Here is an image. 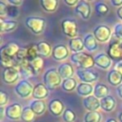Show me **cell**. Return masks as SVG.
<instances>
[{"mask_svg":"<svg viewBox=\"0 0 122 122\" xmlns=\"http://www.w3.org/2000/svg\"><path fill=\"white\" fill-rule=\"evenodd\" d=\"M26 59H27V48H20V50L18 51V52L14 57V60L19 65L21 62H23Z\"/></svg>","mask_w":122,"mask_h":122,"instance_id":"obj_37","label":"cell"},{"mask_svg":"<svg viewBox=\"0 0 122 122\" xmlns=\"http://www.w3.org/2000/svg\"><path fill=\"white\" fill-rule=\"evenodd\" d=\"M116 15L122 21V6L119 7V8H117V10H116Z\"/></svg>","mask_w":122,"mask_h":122,"instance_id":"obj_45","label":"cell"},{"mask_svg":"<svg viewBox=\"0 0 122 122\" xmlns=\"http://www.w3.org/2000/svg\"><path fill=\"white\" fill-rule=\"evenodd\" d=\"M51 56L55 61H63L69 56V50L64 44H57L52 48Z\"/></svg>","mask_w":122,"mask_h":122,"instance_id":"obj_12","label":"cell"},{"mask_svg":"<svg viewBox=\"0 0 122 122\" xmlns=\"http://www.w3.org/2000/svg\"><path fill=\"white\" fill-rule=\"evenodd\" d=\"M111 4L114 7H121L122 6V0H111Z\"/></svg>","mask_w":122,"mask_h":122,"instance_id":"obj_44","label":"cell"},{"mask_svg":"<svg viewBox=\"0 0 122 122\" xmlns=\"http://www.w3.org/2000/svg\"><path fill=\"white\" fill-rule=\"evenodd\" d=\"M19 72H20V74H22L25 77L34 76V73L30 66V61L28 59L24 60L23 62H21L19 64Z\"/></svg>","mask_w":122,"mask_h":122,"instance_id":"obj_29","label":"cell"},{"mask_svg":"<svg viewBox=\"0 0 122 122\" xmlns=\"http://www.w3.org/2000/svg\"><path fill=\"white\" fill-rule=\"evenodd\" d=\"M49 95V89L44 85V83H38L33 87V92L31 96L35 100H42Z\"/></svg>","mask_w":122,"mask_h":122,"instance_id":"obj_17","label":"cell"},{"mask_svg":"<svg viewBox=\"0 0 122 122\" xmlns=\"http://www.w3.org/2000/svg\"><path fill=\"white\" fill-rule=\"evenodd\" d=\"M25 26L34 34L43 32L46 27V20L39 16H28L25 19Z\"/></svg>","mask_w":122,"mask_h":122,"instance_id":"obj_3","label":"cell"},{"mask_svg":"<svg viewBox=\"0 0 122 122\" xmlns=\"http://www.w3.org/2000/svg\"><path fill=\"white\" fill-rule=\"evenodd\" d=\"M57 71H58V73H59V75L62 79L71 78L74 74V70H73L72 66L70 63H67V62L61 63L60 65H58Z\"/></svg>","mask_w":122,"mask_h":122,"instance_id":"obj_18","label":"cell"},{"mask_svg":"<svg viewBox=\"0 0 122 122\" xmlns=\"http://www.w3.org/2000/svg\"><path fill=\"white\" fill-rule=\"evenodd\" d=\"M30 107L36 115H42L46 111V104L43 100H32L30 103Z\"/></svg>","mask_w":122,"mask_h":122,"instance_id":"obj_25","label":"cell"},{"mask_svg":"<svg viewBox=\"0 0 122 122\" xmlns=\"http://www.w3.org/2000/svg\"><path fill=\"white\" fill-rule=\"evenodd\" d=\"M19 70L15 67L4 68L2 71V80L6 84H13L19 78Z\"/></svg>","mask_w":122,"mask_h":122,"instance_id":"obj_9","label":"cell"},{"mask_svg":"<svg viewBox=\"0 0 122 122\" xmlns=\"http://www.w3.org/2000/svg\"><path fill=\"white\" fill-rule=\"evenodd\" d=\"M43 65H44L43 58L40 57V56H37L36 58H34V59L30 61V66L34 75H36V74H38L40 72V71L43 68Z\"/></svg>","mask_w":122,"mask_h":122,"instance_id":"obj_31","label":"cell"},{"mask_svg":"<svg viewBox=\"0 0 122 122\" xmlns=\"http://www.w3.org/2000/svg\"><path fill=\"white\" fill-rule=\"evenodd\" d=\"M74 12L76 14H78L83 20H88V19H90L91 13H92L91 5L87 1L81 0L78 2L76 7L74 8Z\"/></svg>","mask_w":122,"mask_h":122,"instance_id":"obj_11","label":"cell"},{"mask_svg":"<svg viewBox=\"0 0 122 122\" xmlns=\"http://www.w3.org/2000/svg\"><path fill=\"white\" fill-rule=\"evenodd\" d=\"M36 46H37L38 55L40 57H48L52 52V49L51 45L46 41H40L36 44Z\"/></svg>","mask_w":122,"mask_h":122,"instance_id":"obj_24","label":"cell"},{"mask_svg":"<svg viewBox=\"0 0 122 122\" xmlns=\"http://www.w3.org/2000/svg\"><path fill=\"white\" fill-rule=\"evenodd\" d=\"M82 103L84 108L89 112H96L100 108V100L97 99L93 94L84 97Z\"/></svg>","mask_w":122,"mask_h":122,"instance_id":"obj_16","label":"cell"},{"mask_svg":"<svg viewBox=\"0 0 122 122\" xmlns=\"http://www.w3.org/2000/svg\"><path fill=\"white\" fill-rule=\"evenodd\" d=\"M92 34L95 37V39H96L97 42L105 43V42H107V41H109L111 39L112 30H111V29L108 26L101 24V25L96 26L93 29Z\"/></svg>","mask_w":122,"mask_h":122,"instance_id":"obj_6","label":"cell"},{"mask_svg":"<svg viewBox=\"0 0 122 122\" xmlns=\"http://www.w3.org/2000/svg\"><path fill=\"white\" fill-rule=\"evenodd\" d=\"M109 89L106 85L101 84V83H97L94 86L93 89V95L97 98V99H102L106 96H108L109 94Z\"/></svg>","mask_w":122,"mask_h":122,"instance_id":"obj_28","label":"cell"},{"mask_svg":"<svg viewBox=\"0 0 122 122\" xmlns=\"http://www.w3.org/2000/svg\"><path fill=\"white\" fill-rule=\"evenodd\" d=\"M93 89L94 87H92V84H88V83H79L76 87V92L78 95L83 96V97H87L90 95H92V93H93Z\"/></svg>","mask_w":122,"mask_h":122,"instance_id":"obj_21","label":"cell"},{"mask_svg":"<svg viewBox=\"0 0 122 122\" xmlns=\"http://www.w3.org/2000/svg\"><path fill=\"white\" fill-rule=\"evenodd\" d=\"M39 4L43 10L47 12H53L56 10L59 2L57 0H40Z\"/></svg>","mask_w":122,"mask_h":122,"instance_id":"obj_26","label":"cell"},{"mask_svg":"<svg viewBox=\"0 0 122 122\" xmlns=\"http://www.w3.org/2000/svg\"><path fill=\"white\" fill-rule=\"evenodd\" d=\"M107 54L111 57V59L122 58V41L113 37L109 44Z\"/></svg>","mask_w":122,"mask_h":122,"instance_id":"obj_8","label":"cell"},{"mask_svg":"<svg viewBox=\"0 0 122 122\" xmlns=\"http://www.w3.org/2000/svg\"><path fill=\"white\" fill-rule=\"evenodd\" d=\"M107 81L112 86L118 87L122 84V74L116 70H111L107 74Z\"/></svg>","mask_w":122,"mask_h":122,"instance_id":"obj_20","label":"cell"},{"mask_svg":"<svg viewBox=\"0 0 122 122\" xmlns=\"http://www.w3.org/2000/svg\"><path fill=\"white\" fill-rule=\"evenodd\" d=\"M106 122H117V121L114 118H109V119L106 120Z\"/></svg>","mask_w":122,"mask_h":122,"instance_id":"obj_47","label":"cell"},{"mask_svg":"<svg viewBox=\"0 0 122 122\" xmlns=\"http://www.w3.org/2000/svg\"><path fill=\"white\" fill-rule=\"evenodd\" d=\"M61 30H62V32L70 39L75 38L77 35V32H78L75 20L71 19V18H66V19L62 20Z\"/></svg>","mask_w":122,"mask_h":122,"instance_id":"obj_5","label":"cell"},{"mask_svg":"<svg viewBox=\"0 0 122 122\" xmlns=\"http://www.w3.org/2000/svg\"><path fill=\"white\" fill-rule=\"evenodd\" d=\"M78 0H64V3L67 5V6H69V7H76V5L78 4Z\"/></svg>","mask_w":122,"mask_h":122,"instance_id":"obj_41","label":"cell"},{"mask_svg":"<svg viewBox=\"0 0 122 122\" xmlns=\"http://www.w3.org/2000/svg\"><path fill=\"white\" fill-rule=\"evenodd\" d=\"M8 14V7L5 2L0 1V15L1 16H6Z\"/></svg>","mask_w":122,"mask_h":122,"instance_id":"obj_40","label":"cell"},{"mask_svg":"<svg viewBox=\"0 0 122 122\" xmlns=\"http://www.w3.org/2000/svg\"><path fill=\"white\" fill-rule=\"evenodd\" d=\"M93 58H94V65L99 69L108 70L112 66V59L107 53L100 52L96 54Z\"/></svg>","mask_w":122,"mask_h":122,"instance_id":"obj_13","label":"cell"},{"mask_svg":"<svg viewBox=\"0 0 122 122\" xmlns=\"http://www.w3.org/2000/svg\"><path fill=\"white\" fill-rule=\"evenodd\" d=\"M34 116H35V113L32 112L30 107V106H26L22 110V113H21V118L20 119L23 122H32L34 120Z\"/></svg>","mask_w":122,"mask_h":122,"instance_id":"obj_32","label":"cell"},{"mask_svg":"<svg viewBox=\"0 0 122 122\" xmlns=\"http://www.w3.org/2000/svg\"><path fill=\"white\" fill-rule=\"evenodd\" d=\"M22 106L15 102L12 103L5 108V115L7 118L10 120H18L21 118V113H22Z\"/></svg>","mask_w":122,"mask_h":122,"instance_id":"obj_10","label":"cell"},{"mask_svg":"<svg viewBox=\"0 0 122 122\" xmlns=\"http://www.w3.org/2000/svg\"><path fill=\"white\" fill-rule=\"evenodd\" d=\"M77 83H76V80L72 77L71 78H67V79H63L62 80V83H61V89L64 91V92H72L73 90L76 89L77 87Z\"/></svg>","mask_w":122,"mask_h":122,"instance_id":"obj_30","label":"cell"},{"mask_svg":"<svg viewBox=\"0 0 122 122\" xmlns=\"http://www.w3.org/2000/svg\"><path fill=\"white\" fill-rule=\"evenodd\" d=\"M116 102L112 95H108L100 99V108L105 112H112L114 110Z\"/></svg>","mask_w":122,"mask_h":122,"instance_id":"obj_23","label":"cell"},{"mask_svg":"<svg viewBox=\"0 0 122 122\" xmlns=\"http://www.w3.org/2000/svg\"><path fill=\"white\" fill-rule=\"evenodd\" d=\"M38 55V51H37V46L36 44H30L29 45V47L27 48V59L29 61L36 58Z\"/></svg>","mask_w":122,"mask_h":122,"instance_id":"obj_35","label":"cell"},{"mask_svg":"<svg viewBox=\"0 0 122 122\" xmlns=\"http://www.w3.org/2000/svg\"><path fill=\"white\" fill-rule=\"evenodd\" d=\"M94 10L96 15L98 16H103L106 13H108L109 11V7L107 4H105L104 2H96L95 6H94Z\"/></svg>","mask_w":122,"mask_h":122,"instance_id":"obj_33","label":"cell"},{"mask_svg":"<svg viewBox=\"0 0 122 122\" xmlns=\"http://www.w3.org/2000/svg\"><path fill=\"white\" fill-rule=\"evenodd\" d=\"M76 116H75V113L71 109H66L62 114V119L65 121V122H73L75 120Z\"/></svg>","mask_w":122,"mask_h":122,"instance_id":"obj_36","label":"cell"},{"mask_svg":"<svg viewBox=\"0 0 122 122\" xmlns=\"http://www.w3.org/2000/svg\"><path fill=\"white\" fill-rule=\"evenodd\" d=\"M0 25H1V31L2 32H10L13 30H15L17 28V21L15 20H11V19H8V20H4L3 18L0 19Z\"/></svg>","mask_w":122,"mask_h":122,"instance_id":"obj_27","label":"cell"},{"mask_svg":"<svg viewBox=\"0 0 122 122\" xmlns=\"http://www.w3.org/2000/svg\"><path fill=\"white\" fill-rule=\"evenodd\" d=\"M8 94L5 92H0V106L1 108H3V106H5L8 103Z\"/></svg>","mask_w":122,"mask_h":122,"instance_id":"obj_39","label":"cell"},{"mask_svg":"<svg viewBox=\"0 0 122 122\" xmlns=\"http://www.w3.org/2000/svg\"><path fill=\"white\" fill-rule=\"evenodd\" d=\"M83 42H84V48L88 51L92 52L98 49L97 41H96V39L92 33H87L83 38Z\"/></svg>","mask_w":122,"mask_h":122,"instance_id":"obj_19","label":"cell"},{"mask_svg":"<svg viewBox=\"0 0 122 122\" xmlns=\"http://www.w3.org/2000/svg\"><path fill=\"white\" fill-rule=\"evenodd\" d=\"M116 92H117V95H118L120 98H122V84L119 85V86L116 88Z\"/></svg>","mask_w":122,"mask_h":122,"instance_id":"obj_46","label":"cell"},{"mask_svg":"<svg viewBox=\"0 0 122 122\" xmlns=\"http://www.w3.org/2000/svg\"><path fill=\"white\" fill-rule=\"evenodd\" d=\"M101 114L98 112H88L84 116V122H100Z\"/></svg>","mask_w":122,"mask_h":122,"instance_id":"obj_34","label":"cell"},{"mask_svg":"<svg viewBox=\"0 0 122 122\" xmlns=\"http://www.w3.org/2000/svg\"><path fill=\"white\" fill-rule=\"evenodd\" d=\"M69 49L73 53L81 52L85 48H84V42L83 39L80 37H75L72 39L69 40Z\"/></svg>","mask_w":122,"mask_h":122,"instance_id":"obj_22","label":"cell"},{"mask_svg":"<svg viewBox=\"0 0 122 122\" xmlns=\"http://www.w3.org/2000/svg\"><path fill=\"white\" fill-rule=\"evenodd\" d=\"M48 109L50 111V112L54 115V116H60L61 114H63L64 111H65V106L63 104V102L59 99H52L49 102L48 105Z\"/></svg>","mask_w":122,"mask_h":122,"instance_id":"obj_15","label":"cell"},{"mask_svg":"<svg viewBox=\"0 0 122 122\" xmlns=\"http://www.w3.org/2000/svg\"><path fill=\"white\" fill-rule=\"evenodd\" d=\"M113 37L122 41V23H117L113 29Z\"/></svg>","mask_w":122,"mask_h":122,"instance_id":"obj_38","label":"cell"},{"mask_svg":"<svg viewBox=\"0 0 122 122\" xmlns=\"http://www.w3.org/2000/svg\"><path fill=\"white\" fill-rule=\"evenodd\" d=\"M76 75H77L78 79L81 80V82L88 83V84L96 82L99 77L98 73L92 69H77Z\"/></svg>","mask_w":122,"mask_h":122,"instance_id":"obj_7","label":"cell"},{"mask_svg":"<svg viewBox=\"0 0 122 122\" xmlns=\"http://www.w3.org/2000/svg\"><path fill=\"white\" fill-rule=\"evenodd\" d=\"M8 3L10 5H11L12 7H18L20 5H22V1L21 0H8Z\"/></svg>","mask_w":122,"mask_h":122,"instance_id":"obj_42","label":"cell"},{"mask_svg":"<svg viewBox=\"0 0 122 122\" xmlns=\"http://www.w3.org/2000/svg\"><path fill=\"white\" fill-rule=\"evenodd\" d=\"M19 50H20V48L16 43L9 42L6 45L1 47L0 55H5V56H8V57H10V58L14 59V57H15V55H16V53L18 52Z\"/></svg>","mask_w":122,"mask_h":122,"instance_id":"obj_14","label":"cell"},{"mask_svg":"<svg viewBox=\"0 0 122 122\" xmlns=\"http://www.w3.org/2000/svg\"><path fill=\"white\" fill-rule=\"evenodd\" d=\"M33 87L27 79L20 80L14 87V92L21 98H28L32 94Z\"/></svg>","mask_w":122,"mask_h":122,"instance_id":"obj_4","label":"cell"},{"mask_svg":"<svg viewBox=\"0 0 122 122\" xmlns=\"http://www.w3.org/2000/svg\"><path fill=\"white\" fill-rule=\"evenodd\" d=\"M114 70H116L122 74V60H119L116 62V64L114 65Z\"/></svg>","mask_w":122,"mask_h":122,"instance_id":"obj_43","label":"cell"},{"mask_svg":"<svg viewBox=\"0 0 122 122\" xmlns=\"http://www.w3.org/2000/svg\"><path fill=\"white\" fill-rule=\"evenodd\" d=\"M71 61L74 63L78 69H91L94 66V58L83 51L72 53L71 55Z\"/></svg>","mask_w":122,"mask_h":122,"instance_id":"obj_1","label":"cell"},{"mask_svg":"<svg viewBox=\"0 0 122 122\" xmlns=\"http://www.w3.org/2000/svg\"><path fill=\"white\" fill-rule=\"evenodd\" d=\"M43 83L49 90H53L61 85V77L55 68L48 69L43 75Z\"/></svg>","mask_w":122,"mask_h":122,"instance_id":"obj_2","label":"cell"},{"mask_svg":"<svg viewBox=\"0 0 122 122\" xmlns=\"http://www.w3.org/2000/svg\"><path fill=\"white\" fill-rule=\"evenodd\" d=\"M118 120H119V122H122V112H119V114H118Z\"/></svg>","mask_w":122,"mask_h":122,"instance_id":"obj_48","label":"cell"}]
</instances>
